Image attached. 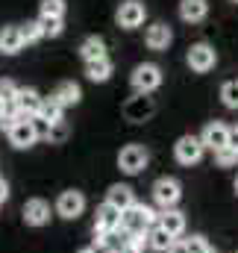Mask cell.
Segmentation results:
<instances>
[{"label": "cell", "mask_w": 238, "mask_h": 253, "mask_svg": "<svg viewBox=\"0 0 238 253\" xmlns=\"http://www.w3.org/2000/svg\"><path fill=\"white\" fill-rule=\"evenodd\" d=\"M159 221L156 209L147 203H135L126 212H120V230H126L129 236H147V230Z\"/></svg>", "instance_id": "6da1fadb"}, {"label": "cell", "mask_w": 238, "mask_h": 253, "mask_svg": "<svg viewBox=\"0 0 238 253\" xmlns=\"http://www.w3.org/2000/svg\"><path fill=\"white\" fill-rule=\"evenodd\" d=\"M162 68L156 62H141L132 68V74H129V85H132V91L135 94H153L159 85H162Z\"/></svg>", "instance_id": "7a4b0ae2"}, {"label": "cell", "mask_w": 238, "mask_h": 253, "mask_svg": "<svg viewBox=\"0 0 238 253\" xmlns=\"http://www.w3.org/2000/svg\"><path fill=\"white\" fill-rule=\"evenodd\" d=\"M153 203L165 212V209H177L179 197H182V183H179L177 177H159L156 183H153Z\"/></svg>", "instance_id": "3957f363"}, {"label": "cell", "mask_w": 238, "mask_h": 253, "mask_svg": "<svg viewBox=\"0 0 238 253\" xmlns=\"http://www.w3.org/2000/svg\"><path fill=\"white\" fill-rule=\"evenodd\" d=\"M147 162H150V150H147L144 144H126V147H120L118 168L123 174L135 177V174H141V171L147 168Z\"/></svg>", "instance_id": "277c9868"}, {"label": "cell", "mask_w": 238, "mask_h": 253, "mask_svg": "<svg viewBox=\"0 0 238 253\" xmlns=\"http://www.w3.org/2000/svg\"><path fill=\"white\" fill-rule=\"evenodd\" d=\"M185 62H188V68H191L194 74H209V71L218 65V50H215L212 44H206V42H197V44L188 47Z\"/></svg>", "instance_id": "5b68a950"}, {"label": "cell", "mask_w": 238, "mask_h": 253, "mask_svg": "<svg viewBox=\"0 0 238 253\" xmlns=\"http://www.w3.org/2000/svg\"><path fill=\"white\" fill-rule=\"evenodd\" d=\"M203 153H206V147H203L200 135H179L177 144H174V156H177L179 165H185V168L197 165L203 159Z\"/></svg>", "instance_id": "8992f818"}, {"label": "cell", "mask_w": 238, "mask_h": 253, "mask_svg": "<svg viewBox=\"0 0 238 253\" xmlns=\"http://www.w3.org/2000/svg\"><path fill=\"white\" fill-rule=\"evenodd\" d=\"M115 230H120V212L103 200V203L97 206V212H94V239L100 242V239L112 236Z\"/></svg>", "instance_id": "52a82bcc"}, {"label": "cell", "mask_w": 238, "mask_h": 253, "mask_svg": "<svg viewBox=\"0 0 238 253\" xmlns=\"http://www.w3.org/2000/svg\"><path fill=\"white\" fill-rule=\"evenodd\" d=\"M85 212V194L77 189H65L56 197V215L65 221H77L79 215Z\"/></svg>", "instance_id": "ba28073f"}, {"label": "cell", "mask_w": 238, "mask_h": 253, "mask_svg": "<svg viewBox=\"0 0 238 253\" xmlns=\"http://www.w3.org/2000/svg\"><path fill=\"white\" fill-rule=\"evenodd\" d=\"M153 112H156V103H153V97H147V94H135V97H129V100L123 103V118H126L129 124H144V121L153 118Z\"/></svg>", "instance_id": "9c48e42d"}, {"label": "cell", "mask_w": 238, "mask_h": 253, "mask_svg": "<svg viewBox=\"0 0 238 253\" xmlns=\"http://www.w3.org/2000/svg\"><path fill=\"white\" fill-rule=\"evenodd\" d=\"M144 18H147V6L141 0H123L118 6V12H115V21H118V27H123V30L141 27Z\"/></svg>", "instance_id": "30bf717a"}, {"label": "cell", "mask_w": 238, "mask_h": 253, "mask_svg": "<svg viewBox=\"0 0 238 253\" xmlns=\"http://www.w3.org/2000/svg\"><path fill=\"white\" fill-rule=\"evenodd\" d=\"M9 144L12 147H18V150H27V147H33L41 135H39V129H36V121L33 118H24V121H18V124L12 126L9 132Z\"/></svg>", "instance_id": "8fae6325"}, {"label": "cell", "mask_w": 238, "mask_h": 253, "mask_svg": "<svg viewBox=\"0 0 238 253\" xmlns=\"http://www.w3.org/2000/svg\"><path fill=\"white\" fill-rule=\"evenodd\" d=\"M21 218L27 227H44V224H50V203L41 197H30L21 209Z\"/></svg>", "instance_id": "7c38bea8"}, {"label": "cell", "mask_w": 238, "mask_h": 253, "mask_svg": "<svg viewBox=\"0 0 238 253\" xmlns=\"http://www.w3.org/2000/svg\"><path fill=\"white\" fill-rule=\"evenodd\" d=\"M227 138H230V126L224 124V121H209V124L203 126V132H200L203 147L212 150V153L224 150V147H227Z\"/></svg>", "instance_id": "4fadbf2b"}, {"label": "cell", "mask_w": 238, "mask_h": 253, "mask_svg": "<svg viewBox=\"0 0 238 253\" xmlns=\"http://www.w3.org/2000/svg\"><path fill=\"white\" fill-rule=\"evenodd\" d=\"M41 94L36 91V88H27V85H21L18 88V97H15V109H18V115H24V118H36L39 115V109H41Z\"/></svg>", "instance_id": "5bb4252c"}, {"label": "cell", "mask_w": 238, "mask_h": 253, "mask_svg": "<svg viewBox=\"0 0 238 253\" xmlns=\"http://www.w3.org/2000/svg\"><path fill=\"white\" fill-rule=\"evenodd\" d=\"M171 42H174V33H171V27H168V24H162V21L150 24V27H147V33H144V44H147L150 50H168V47H171Z\"/></svg>", "instance_id": "9a60e30c"}, {"label": "cell", "mask_w": 238, "mask_h": 253, "mask_svg": "<svg viewBox=\"0 0 238 253\" xmlns=\"http://www.w3.org/2000/svg\"><path fill=\"white\" fill-rule=\"evenodd\" d=\"M106 203H109V206H115L118 212H126V209H129V206H135L138 200H135L132 186H126V183H115V186H109V191H106Z\"/></svg>", "instance_id": "2e32d148"}, {"label": "cell", "mask_w": 238, "mask_h": 253, "mask_svg": "<svg viewBox=\"0 0 238 253\" xmlns=\"http://www.w3.org/2000/svg\"><path fill=\"white\" fill-rule=\"evenodd\" d=\"M209 15V0H179V18L185 24H200Z\"/></svg>", "instance_id": "e0dca14e"}, {"label": "cell", "mask_w": 238, "mask_h": 253, "mask_svg": "<svg viewBox=\"0 0 238 253\" xmlns=\"http://www.w3.org/2000/svg\"><path fill=\"white\" fill-rule=\"evenodd\" d=\"M24 50V39H21V27H0V53L15 56Z\"/></svg>", "instance_id": "ac0fdd59"}, {"label": "cell", "mask_w": 238, "mask_h": 253, "mask_svg": "<svg viewBox=\"0 0 238 253\" xmlns=\"http://www.w3.org/2000/svg\"><path fill=\"white\" fill-rule=\"evenodd\" d=\"M162 230H168L174 239L179 236H185V212H179V209H165L162 215H159V221H156Z\"/></svg>", "instance_id": "d6986e66"}, {"label": "cell", "mask_w": 238, "mask_h": 253, "mask_svg": "<svg viewBox=\"0 0 238 253\" xmlns=\"http://www.w3.org/2000/svg\"><path fill=\"white\" fill-rule=\"evenodd\" d=\"M53 97L59 100L65 109H68V106H77V103L82 100V88H79L74 80H62L59 85L53 88Z\"/></svg>", "instance_id": "ffe728a7"}, {"label": "cell", "mask_w": 238, "mask_h": 253, "mask_svg": "<svg viewBox=\"0 0 238 253\" xmlns=\"http://www.w3.org/2000/svg\"><path fill=\"white\" fill-rule=\"evenodd\" d=\"M174 242H177V239H174V236H171L168 230H162L159 224H153V227L147 230V248H150V251H156V253H168L171 248H174Z\"/></svg>", "instance_id": "44dd1931"}, {"label": "cell", "mask_w": 238, "mask_h": 253, "mask_svg": "<svg viewBox=\"0 0 238 253\" xmlns=\"http://www.w3.org/2000/svg\"><path fill=\"white\" fill-rule=\"evenodd\" d=\"M79 56H82V62H97V59H103L106 56V42L100 39V36H88V39H82V44H79Z\"/></svg>", "instance_id": "7402d4cb"}, {"label": "cell", "mask_w": 238, "mask_h": 253, "mask_svg": "<svg viewBox=\"0 0 238 253\" xmlns=\"http://www.w3.org/2000/svg\"><path fill=\"white\" fill-rule=\"evenodd\" d=\"M36 118H41L44 124H59V121H65V106H62L53 94H50V97H44V100H41V109H39V115H36Z\"/></svg>", "instance_id": "603a6c76"}, {"label": "cell", "mask_w": 238, "mask_h": 253, "mask_svg": "<svg viewBox=\"0 0 238 253\" xmlns=\"http://www.w3.org/2000/svg\"><path fill=\"white\" fill-rule=\"evenodd\" d=\"M112 71H115V65H112L109 56H103V59H97V62L85 65V77H88L91 83H106V80L112 77Z\"/></svg>", "instance_id": "cb8c5ba5"}, {"label": "cell", "mask_w": 238, "mask_h": 253, "mask_svg": "<svg viewBox=\"0 0 238 253\" xmlns=\"http://www.w3.org/2000/svg\"><path fill=\"white\" fill-rule=\"evenodd\" d=\"M68 135H71V124H68V121H59V124L47 126L44 141H47V144H65V141H68Z\"/></svg>", "instance_id": "d4e9b609"}, {"label": "cell", "mask_w": 238, "mask_h": 253, "mask_svg": "<svg viewBox=\"0 0 238 253\" xmlns=\"http://www.w3.org/2000/svg\"><path fill=\"white\" fill-rule=\"evenodd\" d=\"M221 103L227 109H238V80H227L221 85Z\"/></svg>", "instance_id": "484cf974"}, {"label": "cell", "mask_w": 238, "mask_h": 253, "mask_svg": "<svg viewBox=\"0 0 238 253\" xmlns=\"http://www.w3.org/2000/svg\"><path fill=\"white\" fill-rule=\"evenodd\" d=\"M39 18H65V0H41Z\"/></svg>", "instance_id": "4316f807"}, {"label": "cell", "mask_w": 238, "mask_h": 253, "mask_svg": "<svg viewBox=\"0 0 238 253\" xmlns=\"http://www.w3.org/2000/svg\"><path fill=\"white\" fill-rule=\"evenodd\" d=\"M21 39H24V44H36V42H41V39H44L41 24H39V21H27V24L21 27Z\"/></svg>", "instance_id": "83f0119b"}, {"label": "cell", "mask_w": 238, "mask_h": 253, "mask_svg": "<svg viewBox=\"0 0 238 253\" xmlns=\"http://www.w3.org/2000/svg\"><path fill=\"white\" fill-rule=\"evenodd\" d=\"M39 24H41L44 39H56V36H62V30H65V18H39Z\"/></svg>", "instance_id": "f1b7e54d"}, {"label": "cell", "mask_w": 238, "mask_h": 253, "mask_svg": "<svg viewBox=\"0 0 238 253\" xmlns=\"http://www.w3.org/2000/svg\"><path fill=\"white\" fill-rule=\"evenodd\" d=\"M18 88L21 85H15L9 77H0V100L9 106V103H15V97H18Z\"/></svg>", "instance_id": "f546056e"}, {"label": "cell", "mask_w": 238, "mask_h": 253, "mask_svg": "<svg viewBox=\"0 0 238 253\" xmlns=\"http://www.w3.org/2000/svg\"><path fill=\"white\" fill-rule=\"evenodd\" d=\"M185 245H188V253H218L206 239H203V236H188Z\"/></svg>", "instance_id": "4dcf8cb0"}, {"label": "cell", "mask_w": 238, "mask_h": 253, "mask_svg": "<svg viewBox=\"0 0 238 253\" xmlns=\"http://www.w3.org/2000/svg\"><path fill=\"white\" fill-rule=\"evenodd\" d=\"M215 162H218V168H236L238 165V153L236 150H230V147H224V150L215 153Z\"/></svg>", "instance_id": "1f68e13d"}, {"label": "cell", "mask_w": 238, "mask_h": 253, "mask_svg": "<svg viewBox=\"0 0 238 253\" xmlns=\"http://www.w3.org/2000/svg\"><path fill=\"white\" fill-rule=\"evenodd\" d=\"M77 253H115L106 242H94V245H88V248H82V251H77Z\"/></svg>", "instance_id": "d6a6232c"}, {"label": "cell", "mask_w": 238, "mask_h": 253, "mask_svg": "<svg viewBox=\"0 0 238 253\" xmlns=\"http://www.w3.org/2000/svg\"><path fill=\"white\" fill-rule=\"evenodd\" d=\"M227 147L238 153V124H236V126H230V138H227Z\"/></svg>", "instance_id": "836d02e7"}, {"label": "cell", "mask_w": 238, "mask_h": 253, "mask_svg": "<svg viewBox=\"0 0 238 253\" xmlns=\"http://www.w3.org/2000/svg\"><path fill=\"white\" fill-rule=\"evenodd\" d=\"M168 253H188V245H185V239H177V242H174V248H171Z\"/></svg>", "instance_id": "e575fe53"}, {"label": "cell", "mask_w": 238, "mask_h": 253, "mask_svg": "<svg viewBox=\"0 0 238 253\" xmlns=\"http://www.w3.org/2000/svg\"><path fill=\"white\" fill-rule=\"evenodd\" d=\"M6 200H9V183L0 177V203H6Z\"/></svg>", "instance_id": "d590c367"}, {"label": "cell", "mask_w": 238, "mask_h": 253, "mask_svg": "<svg viewBox=\"0 0 238 253\" xmlns=\"http://www.w3.org/2000/svg\"><path fill=\"white\" fill-rule=\"evenodd\" d=\"M6 109H9V106H6V103H3V100H0V118H3V115H6Z\"/></svg>", "instance_id": "8d00e7d4"}, {"label": "cell", "mask_w": 238, "mask_h": 253, "mask_svg": "<svg viewBox=\"0 0 238 253\" xmlns=\"http://www.w3.org/2000/svg\"><path fill=\"white\" fill-rule=\"evenodd\" d=\"M233 189H236V194H238V177H236V183H233Z\"/></svg>", "instance_id": "74e56055"}, {"label": "cell", "mask_w": 238, "mask_h": 253, "mask_svg": "<svg viewBox=\"0 0 238 253\" xmlns=\"http://www.w3.org/2000/svg\"><path fill=\"white\" fill-rule=\"evenodd\" d=\"M233 3H238V0H233Z\"/></svg>", "instance_id": "f35d334b"}, {"label": "cell", "mask_w": 238, "mask_h": 253, "mask_svg": "<svg viewBox=\"0 0 238 253\" xmlns=\"http://www.w3.org/2000/svg\"><path fill=\"white\" fill-rule=\"evenodd\" d=\"M236 253H238V251H236Z\"/></svg>", "instance_id": "ab89813d"}]
</instances>
